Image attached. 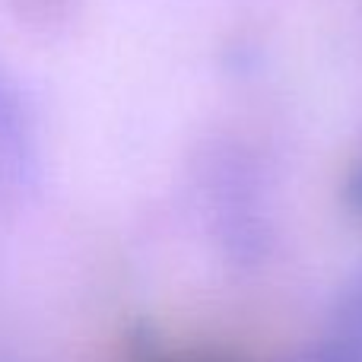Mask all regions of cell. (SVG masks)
<instances>
[{
	"label": "cell",
	"instance_id": "cell-1",
	"mask_svg": "<svg viewBox=\"0 0 362 362\" xmlns=\"http://www.w3.org/2000/svg\"><path fill=\"white\" fill-rule=\"evenodd\" d=\"M35 185V137L19 93L0 74V213L16 206Z\"/></svg>",
	"mask_w": 362,
	"mask_h": 362
},
{
	"label": "cell",
	"instance_id": "cell-2",
	"mask_svg": "<svg viewBox=\"0 0 362 362\" xmlns=\"http://www.w3.org/2000/svg\"><path fill=\"white\" fill-rule=\"evenodd\" d=\"M153 362H210V359H187V356H163V359H153Z\"/></svg>",
	"mask_w": 362,
	"mask_h": 362
}]
</instances>
